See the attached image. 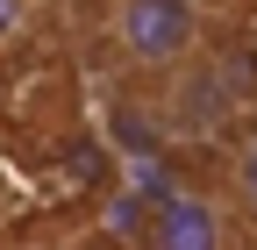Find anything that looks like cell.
<instances>
[{
	"mask_svg": "<svg viewBox=\"0 0 257 250\" xmlns=\"http://www.w3.org/2000/svg\"><path fill=\"white\" fill-rule=\"evenodd\" d=\"M107 43L143 86H157L207 43V15L200 0H107Z\"/></svg>",
	"mask_w": 257,
	"mask_h": 250,
	"instance_id": "cell-1",
	"label": "cell"
},
{
	"mask_svg": "<svg viewBox=\"0 0 257 250\" xmlns=\"http://www.w3.org/2000/svg\"><path fill=\"white\" fill-rule=\"evenodd\" d=\"M150 93H157V121H165L172 136H207V129H221V121L243 107V79L229 65V50H214V43H200L172 79H157Z\"/></svg>",
	"mask_w": 257,
	"mask_h": 250,
	"instance_id": "cell-2",
	"label": "cell"
},
{
	"mask_svg": "<svg viewBox=\"0 0 257 250\" xmlns=\"http://www.w3.org/2000/svg\"><path fill=\"white\" fill-rule=\"evenodd\" d=\"M143 250H236V222L221 214L214 193L200 186H172L143 214Z\"/></svg>",
	"mask_w": 257,
	"mask_h": 250,
	"instance_id": "cell-3",
	"label": "cell"
},
{
	"mask_svg": "<svg viewBox=\"0 0 257 250\" xmlns=\"http://www.w3.org/2000/svg\"><path fill=\"white\" fill-rule=\"evenodd\" d=\"M229 179H236V200H243V214L257 222V136L236 150V165H229Z\"/></svg>",
	"mask_w": 257,
	"mask_h": 250,
	"instance_id": "cell-4",
	"label": "cell"
},
{
	"mask_svg": "<svg viewBox=\"0 0 257 250\" xmlns=\"http://www.w3.org/2000/svg\"><path fill=\"white\" fill-rule=\"evenodd\" d=\"M36 29V0H0V50H15Z\"/></svg>",
	"mask_w": 257,
	"mask_h": 250,
	"instance_id": "cell-5",
	"label": "cell"
},
{
	"mask_svg": "<svg viewBox=\"0 0 257 250\" xmlns=\"http://www.w3.org/2000/svg\"><path fill=\"white\" fill-rule=\"evenodd\" d=\"M236 8H250V0H236Z\"/></svg>",
	"mask_w": 257,
	"mask_h": 250,
	"instance_id": "cell-6",
	"label": "cell"
}]
</instances>
